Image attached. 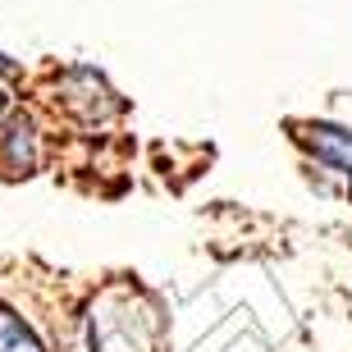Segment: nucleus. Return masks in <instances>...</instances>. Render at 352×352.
Wrapping results in <instances>:
<instances>
[{
  "mask_svg": "<svg viewBox=\"0 0 352 352\" xmlns=\"http://www.w3.org/2000/svg\"><path fill=\"white\" fill-rule=\"evenodd\" d=\"M302 138H307V146H311L316 156H325L329 165H339V170L352 179V133L329 129V124H316V129H307Z\"/></svg>",
  "mask_w": 352,
  "mask_h": 352,
  "instance_id": "1",
  "label": "nucleus"
},
{
  "mask_svg": "<svg viewBox=\"0 0 352 352\" xmlns=\"http://www.w3.org/2000/svg\"><path fill=\"white\" fill-rule=\"evenodd\" d=\"M5 146H10L14 170H32V160H37V142H32V124H28V119H14L10 129H5Z\"/></svg>",
  "mask_w": 352,
  "mask_h": 352,
  "instance_id": "2",
  "label": "nucleus"
},
{
  "mask_svg": "<svg viewBox=\"0 0 352 352\" xmlns=\"http://www.w3.org/2000/svg\"><path fill=\"white\" fill-rule=\"evenodd\" d=\"M0 352H46V348L37 343V334H32L19 316L0 311Z\"/></svg>",
  "mask_w": 352,
  "mask_h": 352,
  "instance_id": "3",
  "label": "nucleus"
},
{
  "mask_svg": "<svg viewBox=\"0 0 352 352\" xmlns=\"http://www.w3.org/2000/svg\"><path fill=\"white\" fill-rule=\"evenodd\" d=\"M5 110H10V91L0 87V115H5Z\"/></svg>",
  "mask_w": 352,
  "mask_h": 352,
  "instance_id": "4",
  "label": "nucleus"
},
{
  "mask_svg": "<svg viewBox=\"0 0 352 352\" xmlns=\"http://www.w3.org/2000/svg\"><path fill=\"white\" fill-rule=\"evenodd\" d=\"M5 69H10V60H5V55H0V74H5Z\"/></svg>",
  "mask_w": 352,
  "mask_h": 352,
  "instance_id": "5",
  "label": "nucleus"
}]
</instances>
